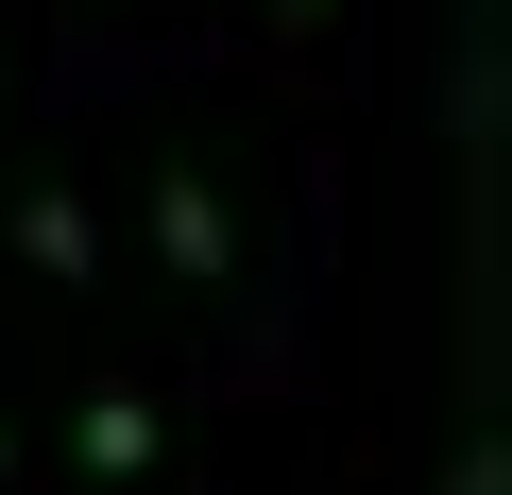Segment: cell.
<instances>
[{
  "instance_id": "2",
  "label": "cell",
  "mask_w": 512,
  "mask_h": 495,
  "mask_svg": "<svg viewBox=\"0 0 512 495\" xmlns=\"http://www.w3.org/2000/svg\"><path fill=\"white\" fill-rule=\"evenodd\" d=\"M154 461H171V410H154L137 376H103V393L69 410V478H103V495H137Z\"/></svg>"
},
{
  "instance_id": "3",
  "label": "cell",
  "mask_w": 512,
  "mask_h": 495,
  "mask_svg": "<svg viewBox=\"0 0 512 495\" xmlns=\"http://www.w3.org/2000/svg\"><path fill=\"white\" fill-rule=\"evenodd\" d=\"M18 257H35L52 291H86V274H103V239H86V188H52V171L18 188Z\"/></svg>"
},
{
  "instance_id": "7",
  "label": "cell",
  "mask_w": 512,
  "mask_h": 495,
  "mask_svg": "<svg viewBox=\"0 0 512 495\" xmlns=\"http://www.w3.org/2000/svg\"><path fill=\"white\" fill-rule=\"evenodd\" d=\"M69 18H120V0H69Z\"/></svg>"
},
{
  "instance_id": "4",
  "label": "cell",
  "mask_w": 512,
  "mask_h": 495,
  "mask_svg": "<svg viewBox=\"0 0 512 495\" xmlns=\"http://www.w3.org/2000/svg\"><path fill=\"white\" fill-rule=\"evenodd\" d=\"M444 495H512V461H495V444H461V461H444Z\"/></svg>"
},
{
  "instance_id": "5",
  "label": "cell",
  "mask_w": 512,
  "mask_h": 495,
  "mask_svg": "<svg viewBox=\"0 0 512 495\" xmlns=\"http://www.w3.org/2000/svg\"><path fill=\"white\" fill-rule=\"evenodd\" d=\"M274 18H291V35H325V18H342V0H274Z\"/></svg>"
},
{
  "instance_id": "6",
  "label": "cell",
  "mask_w": 512,
  "mask_h": 495,
  "mask_svg": "<svg viewBox=\"0 0 512 495\" xmlns=\"http://www.w3.org/2000/svg\"><path fill=\"white\" fill-rule=\"evenodd\" d=\"M0 478H18V427H0Z\"/></svg>"
},
{
  "instance_id": "1",
  "label": "cell",
  "mask_w": 512,
  "mask_h": 495,
  "mask_svg": "<svg viewBox=\"0 0 512 495\" xmlns=\"http://www.w3.org/2000/svg\"><path fill=\"white\" fill-rule=\"evenodd\" d=\"M154 257H171L188 291H239V205H222L205 154H154Z\"/></svg>"
}]
</instances>
